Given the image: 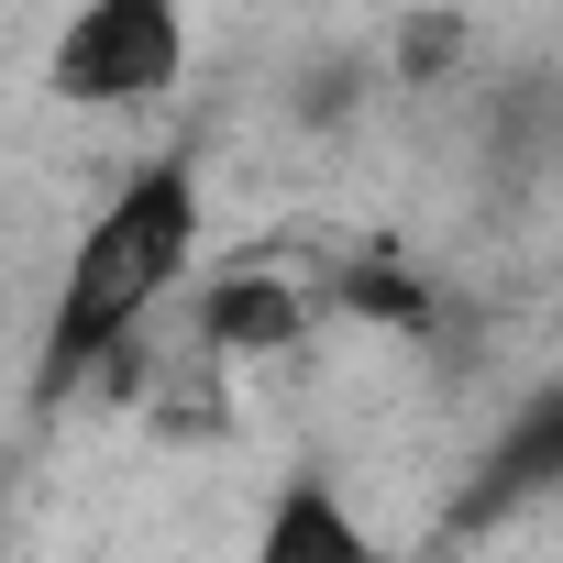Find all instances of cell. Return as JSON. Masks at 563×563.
Wrapping results in <instances>:
<instances>
[{"mask_svg":"<svg viewBox=\"0 0 563 563\" xmlns=\"http://www.w3.org/2000/svg\"><path fill=\"white\" fill-rule=\"evenodd\" d=\"M199 288V166L188 155H144L111 210L78 232L67 276H56V310H45V354H34V409H67L89 376H111L133 354V332Z\"/></svg>","mask_w":563,"mask_h":563,"instance_id":"6da1fadb","label":"cell"},{"mask_svg":"<svg viewBox=\"0 0 563 563\" xmlns=\"http://www.w3.org/2000/svg\"><path fill=\"white\" fill-rule=\"evenodd\" d=\"M199 354L210 365H254V354H299L332 321V265H310V243H243L188 288Z\"/></svg>","mask_w":563,"mask_h":563,"instance_id":"7a4b0ae2","label":"cell"},{"mask_svg":"<svg viewBox=\"0 0 563 563\" xmlns=\"http://www.w3.org/2000/svg\"><path fill=\"white\" fill-rule=\"evenodd\" d=\"M177 67H188V23L166 12V0H89V12L56 34L45 78L78 111H144V100L177 89Z\"/></svg>","mask_w":563,"mask_h":563,"instance_id":"3957f363","label":"cell"},{"mask_svg":"<svg viewBox=\"0 0 563 563\" xmlns=\"http://www.w3.org/2000/svg\"><path fill=\"white\" fill-rule=\"evenodd\" d=\"M541 497H563V376L530 387V398L497 420V442L475 453L464 497L442 508V541H486L497 519H519V508H541Z\"/></svg>","mask_w":563,"mask_h":563,"instance_id":"277c9868","label":"cell"},{"mask_svg":"<svg viewBox=\"0 0 563 563\" xmlns=\"http://www.w3.org/2000/svg\"><path fill=\"white\" fill-rule=\"evenodd\" d=\"M243 563H376V530L354 519V497L332 475H288V486L265 497Z\"/></svg>","mask_w":563,"mask_h":563,"instance_id":"5b68a950","label":"cell"},{"mask_svg":"<svg viewBox=\"0 0 563 563\" xmlns=\"http://www.w3.org/2000/svg\"><path fill=\"white\" fill-rule=\"evenodd\" d=\"M332 310L343 321H376V332H431V276L420 265H398V254H343L332 265Z\"/></svg>","mask_w":563,"mask_h":563,"instance_id":"8992f818","label":"cell"},{"mask_svg":"<svg viewBox=\"0 0 563 563\" xmlns=\"http://www.w3.org/2000/svg\"><path fill=\"white\" fill-rule=\"evenodd\" d=\"M453 56H464V12H409V23H398V78H409V89L442 78Z\"/></svg>","mask_w":563,"mask_h":563,"instance_id":"52a82bcc","label":"cell"}]
</instances>
